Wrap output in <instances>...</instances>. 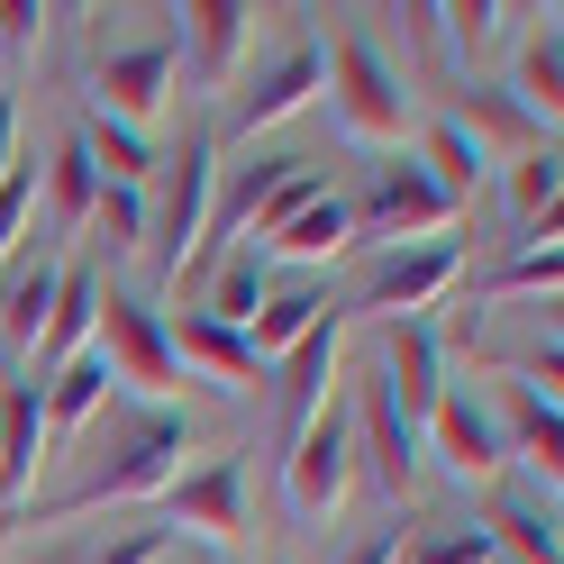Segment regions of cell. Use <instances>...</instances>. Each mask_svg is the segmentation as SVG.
I'll use <instances>...</instances> for the list:
<instances>
[{"label":"cell","mask_w":564,"mask_h":564,"mask_svg":"<svg viewBox=\"0 0 564 564\" xmlns=\"http://www.w3.org/2000/svg\"><path fill=\"white\" fill-rule=\"evenodd\" d=\"M155 173H164V200L147 209V246L137 256L155 264V282H183V256L209 237V209H219V147L192 128L183 155H164Z\"/></svg>","instance_id":"cell-2"},{"label":"cell","mask_w":564,"mask_h":564,"mask_svg":"<svg viewBox=\"0 0 564 564\" xmlns=\"http://www.w3.org/2000/svg\"><path fill=\"white\" fill-rule=\"evenodd\" d=\"M346 482H356V437H346V401H328L282 455V491H292L301 519H328L346 501Z\"/></svg>","instance_id":"cell-5"},{"label":"cell","mask_w":564,"mask_h":564,"mask_svg":"<svg viewBox=\"0 0 564 564\" xmlns=\"http://www.w3.org/2000/svg\"><path fill=\"white\" fill-rule=\"evenodd\" d=\"M10 164H19V100L0 91V173H10Z\"/></svg>","instance_id":"cell-40"},{"label":"cell","mask_w":564,"mask_h":564,"mask_svg":"<svg viewBox=\"0 0 564 564\" xmlns=\"http://www.w3.org/2000/svg\"><path fill=\"white\" fill-rule=\"evenodd\" d=\"M91 219H100V246H110V256H137V246H147V192H110L100 183Z\"/></svg>","instance_id":"cell-33"},{"label":"cell","mask_w":564,"mask_h":564,"mask_svg":"<svg viewBox=\"0 0 564 564\" xmlns=\"http://www.w3.org/2000/svg\"><path fill=\"white\" fill-rule=\"evenodd\" d=\"M37 200H46V246H64V237H74L83 219H91V200H100V173H91V155L74 147V137H64V147H55V164L37 173Z\"/></svg>","instance_id":"cell-25"},{"label":"cell","mask_w":564,"mask_h":564,"mask_svg":"<svg viewBox=\"0 0 564 564\" xmlns=\"http://www.w3.org/2000/svg\"><path fill=\"white\" fill-rule=\"evenodd\" d=\"M155 555H164V528H128V538H110L91 564H155Z\"/></svg>","instance_id":"cell-37"},{"label":"cell","mask_w":564,"mask_h":564,"mask_svg":"<svg viewBox=\"0 0 564 564\" xmlns=\"http://www.w3.org/2000/svg\"><path fill=\"white\" fill-rule=\"evenodd\" d=\"M91 356L110 365V382H128L147 410H164L173 401V382H183V365H173V346H164V319L147 301H128V292H110L100 282V319H91Z\"/></svg>","instance_id":"cell-3"},{"label":"cell","mask_w":564,"mask_h":564,"mask_svg":"<svg viewBox=\"0 0 564 564\" xmlns=\"http://www.w3.org/2000/svg\"><path fill=\"white\" fill-rule=\"evenodd\" d=\"M401 564H491V538L482 528H437V538H419Z\"/></svg>","instance_id":"cell-35"},{"label":"cell","mask_w":564,"mask_h":564,"mask_svg":"<svg viewBox=\"0 0 564 564\" xmlns=\"http://www.w3.org/2000/svg\"><path fill=\"white\" fill-rule=\"evenodd\" d=\"M337 246H346V200L319 192V200H301L292 219L264 237V256H282V264H319V256H337Z\"/></svg>","instance_id":"cell-26"},{"label":"cell","mask_w":564,"mask_h":564,"mask_svg":"<svg viewBox=\"0 0 564 564\" xmlns=\"http://www.w3.org/2000/svg\"><path fill=\"white\" fill-rule=\"evenodd\" d=\"M183 446H192V419L183 410H137L110 446H91V465L46 491V501H19V519H83V510H128V501H155V491L183 474Z\"/></svg>","instance_id":"cell-1"},{"label":"cell","mask_w":564,"mask_h":564,"mask_svg":"<svg viewBox=\"0 0 564 564\" xmlns=\"http://www.w3.org/2000/svg\"><path fill=\"white\" fill-rule=\"evenodd\" d=\"M337 337H346V319L328 310V319L310 328L292 356H273V365H282V392H273V401H282V437H301L310 419L328 410V382H337Z\"/></svg>","instance_id":"cell-15"},{"label":"cell","mask_w":564,"mask_h":564,"mask_svg":"<svg viewBox=\"0 0 564 564\" xmlns=\"http://www.w3.org/2000/svg\"><path fill=\"white\" fill-rule=\"evenodd\" d=\"M246 37H256V10H237V0H192V10H183V64H192V83L219 91L237 74Z\"/></svg>","instance_id":"cell-18"},{"label":"cell","mask_w":564,"mask_h":564,"mask_svg":"<svg viewBox=\"0 0 564 564\" xmlns=\"http://www.w3.org/2000/svg\"><path fill=\"white\" fill-rule=\"evenodd\" d=\"M419 437H429L437 446V465L446 474H501V419H491L474 392H437V410L429 419H419Z\"/></svg>","instance_id":"cell-13"},{"label":"cell","mask_w":564,"mask_h":564,"mask_svg":"<svg viewBox=\"0 0 564 564\" xmlns=\"http://www.w3.org/2000/svg\"><path fill=\"white\" fill-rule=\"evenodd\" d=\"M446 19V37H455V55H474L482 37H491V28H501L510 10H491V0H465V10H437Z\"/></svg>","instance_id":"cell-36"},{"label":"cell","mask_w":564,"mask_h":564,"mask_svg":"<svg viewBox=\"0 0 564 564\" xmlns=\"http://www.w3.org/2000/svg\"><path fill=\"white\" fill-rule=\"evenodd\" d=\"M510 100H519L538 128H555V110H564V37H555V10H546L538 37L519 46V91H510Z\"/></svg>","instance_id":"cell-28"},{"label":"cell","mask_w":564,"mask_h":564,"mask_svg":"<svg viewBox=\"0 0 564 564\" xmlns=\"http://www.w3.org/2000/svg\"><path fill=\"white\" fill-rule=\"evenodd\" d=\"M37 19H46L37 0H0V46H10V55H19V46H37Z\"/></svg>","instance_id":"cell-38"},{"label":"cell","mask_w":564,"mask_h":564,"mask_svg":"<svg viewBox=\"0 0 564 564\" xmlns=\"http://www.w3.org/2000/svg\"><path fill=\"white\" fill-rule=\"evenodd\" d=\"M446 219H455V200L429 183V173H419V155L373 164V183L346 200V237H373L382 256H392V246H429Z\"/></svg>","instance_id":"cell-4"},{"label":"cell","mask_w":564,"mask_h":564,"mask_svg":"<svg viewBox=\"0 0 564 564\" xmlns=\"http://www.w3.org/2000/svg\"><path fill=\"white\" fill-rule=\"evenodd\" d=\"M491 538V555L501 564H564V546H555V510H538V501H510L501 519L482 528Z\"/></svg>","instance_id":"cell-30"},{"label":"cell","mask_w":564,"mask_h":564,"mask_svg":"<svg viewBox=\"0 0 564 564\" xmlns=\"http://www.w3.org/2000/svg\"><path fill=\"white\" fill-rule=\"evenodd\" d=\"M555 192H564V164H555V147H528V155L510 164V209H519V228L555 219Z\"/></svg>","instance_id":"cell-32"},{"label":"cell","mask_w":564,"mask_h":564,"mask_svg":"<svg viewBox=\"0 0 564 564\" xmlns=\"http://www.w3.org/2000/svg\"><path fill=\"white\" fill-rule=\"evenodd\" d=\"M74 147L91 155V173H100V183H110V192H147V173L164 164L155 147H147V128H119V119H83V137H74Z\"/></svg>","instance_id":"cell-24"},{"label":"cell","mask_w":564,"mask_h":564,"mask_svg":"<svg viewBox=\"0 0 564 564\" xmlns=\"http://www.w3.org/2000/svg\"><path fill=\"white\" fill-rule=\"evenodd\" d=\"M491 564H501V555H491Z\"/></svg>","instance_id":"cell-42"},{"label":"cell","mask_w":564,"mask_h":564,"mask_svg":"<svg viewBox=\"0 0 564 564\" xmlns=\"http://www.w3.org/2000/svg\"><path fill=\"white\" fill-rule=\"evenodd\" d=\"M273 564H282V555H273Z\"/></svg>","instance_id":"cell-43"},{"label":"cell","mask_w":564,"mask_h":564,"mask_svg":"<svg viewBox=\"0 0 564 564\" xmlns=\"http://www.w3.org/2000/svg\"><path fill=\"white\" fill-rule=\"evenodd\" d=\"M346 437H356V465H365V474L401 501V491H410V465H419V429L401 419V401L382 392L373 373L356 382V392H346Z\"/></svg>","instance_id":"cell-8"},{"label":"cell","mask_w":564,"mask_h":564,"mask_svg":"<svg viewBox=\"0 0 564 564\" xmlns=\"http://www.w3.org/2000/svg\"><path fill=\"white\" fill-rule=\"evenodd\" d=\"M346 564H401V519H392V528H373V538L346 555Z\"/></svg>","instance_id":"cell-39"},{"label":"cell","mask_w":564,"mask_h":564,"mask_svg":"<svg viewBox=\"0 0 564 564\" xmlns=\"http://www.w3.org/2000/svg\"><path fill=\"white\" fill-rule=\"evenodd\" d=\"M373 382L401 401V419L419 429V419L437 410V392H446V337H437L429 319H392V328H382V365H373Z\"/></svg>","instance_id":"cell-10"},{"label":"cell","mask_w":564,"mask_h":564,"mask_svg":"<svg viewBox=\"0 0 564 564\" xmlns=\"http://www.w3.org/2000/svg\"><path fill=\"white\" fill-rule=\"evenodd\" d=\"M328 74H337V119L356 128V137H401V119H410V91L392 83V64H382L365 37H346V46L328 55Z\"/></svg>","instance_id":"cell-9"},{"label":"cell","mask_w":564,"mask_h":564,"mask_svg":"<svg viewBox=\"0 0 564 564\" xmlns=\"http://www.w3.org/2000/svg\"><path fill=\"white\" fill-rule=\"evenodd\" d=\"M419 173H429V183H437V192H446L455 209H465V200L482 192L491 155H482V147H474V137L455 128V119H437V128H429V147H419Z\"/></svg>","instance_id":"cell-27"},{"label":"cell","mask_w":564,"mask_h":564,"mask_svg":"<svg viewBox=\"0 0 564 564\" xmlns=\"http://www.w3.org/2000/svg\"><path fill=\"white\" fill-rule=\"evenodd\" d=\"M319 83H328V64H319V46H292V55H273L264 74H256V83L237 91V110H228V128H237V137H256V128H282V119H292V110H301V100L319 91Z\"/></svg>","instance_id":"cell-16"},{"label":"cell","mask_w":564,"mask_h":564,"mask_svg":"<svg viewBox=\"0 0 564 564\" xmlns=\"http://www.w3.org/2000/svg\"><path fill=\"white\" fill-rule=\"evenodd\" d=\"M501 455H519V465H538L546 474V491H555V474H564V419H555V392H538V382H510L501 392Z\"/></svg>","instance_id":"cell-19"},{"label":"cell","mask_w":564,"mask_h":564,"mask_svg":"<svg viewBox=\"0 0 564 564\" xmlns=\"http://www.w3.org/2000/svg\"><path fill=\"white\" fill-rule=\"evenodd\" d=\"M555 282H564V246H555V219H538L519 256H501V264H491V292H528V301H555Z\"/></svg>","instance_id":"cell-29"},{"label":"cell","mask_w":564,"mask_h":564,"mask_svg":"<svg viewBox=\"0 0 564 564\" xmlns=\"http://www.w3.org/2000/svg\"><path fill=\"white\" fill-rule=\"evenodd\" d=\"M455 128H465V137H474V147H482V128H491V137H510V147H519V155H528V147H546V128H538V119H528V110H519V100H510V91H474V100H465V110H455Z\"/></svg>","instance_id":"cell-31"},{"label":"cell","mask_w":564,"mask_h":564,"mask_svg":"<svg viewBox=\"0 0 564 564\" xmlns=\"http://www.w3.org/2000/svg\"><path fill=\"white\" fill-rule=\"evenodd\" d=\"M155 501H164L173 528H192V538H200V555H209V546H228L237 528H246V455H209V465L173 474Z\"/></svg>","instance_id":"cell-7"},{"label":"cell","mask_w":564,"mask_h":564,"mask_svg":"<svg viewBox=\"0 0 564 564\" xmlns=\"http://www.w3.org/2000/svg\"><path fill=\"white\" fill-rule=\"evenodd\" d=\"M28 209H37V164H10L0 173V264L28 246Z\"/></svg>","instance_id":"cell-34"},{"label":"cell","mask_w":564,"mask_h":564,"mask_svg":"<svg viewBox=\"0 0 564 564\" xmlns=\"http://www.w3.org/2000/svg\"><path fill=\"white\" fill-rule=\"evenodd\" d=\"M455 273H465V246H446V237L392 246V256L365 273V310H373L382 328H392V319H419V310H437V301L455 292Z\"/></svg>","instance_id":"cell-6"},{"label":"cell","mask_w":564,"mask_h":564,"mask_svg":"<svg viewBox=\"0 0 564 564\" xmlns=\"http://www.w3.org/2000/svg\"><path fill=\"white\" fill-rule=\"evenodd\" d=\"M55 282H64V256H55L46 237H37V246H19V256L0 264V346H10V356H28V346L46 337Z\"/></svg>","instance_id":"cell-12"},{"label":"cell","mask_w":564,"mask_h":564,"mask_svg":"<svg viewBox=\"0 0 564 564\" xmlns=\"http://www.w3.org/2000/svg\"><path fill=\"white\" fill-rule=\"evenodd\" d=\"M37 465H46V392L28 373H10L0 382V501H28V482H37Z\"/></svg>","instance_id":"cell-14"},{"label":"cell","mask_w":564,"mask_h":564,"mask_svg":"<svg viewBox=\"0 0 564 564\" xmlns=\"http://www.w3.org/2000/svg\"><path fill=\"white\" fill-rule=\"evenodd\" d=\"M328 292H319V282H282V292H264V310H256V328H246V346H256V365H273V356H292V346L310 337V328H319L328 319Z\"/></svg>","instance_id":"cell-23"},{"label":"cell","mask_w":564,"mask_h":564,"mask_svg":"<svg viewBox=\"0 0 564 564\" xmlns=\"http://www.w3.org/2000/svg\"><path fill=\"white\" fill-rule=\"evenodd\" d=\"M91 319H100V273H91V264H64L55 310H46V337L28 346V382H46L55 365H74L83 346H91Z\"/></svg>","instance_id":"cell-17"},{"label":"cell","mask_w":564,"mask_h":564,"mask_svg":"<svg viewBox=\"0 0 564 564\" xmlns=\"http://www.w3.org/2000/svg\"><path fill=\"white\" fill-rule=\"evenodd\" d=\"M164 83H173V37L119 46V55H100V74H91V110L119 119V128H147L164 110Z\"/></svg>","instance_id":"cell-11"},{"label":"cell","mask_w":564,"mask_h":564,"mask_svg":"<svg viewBox=\"0 0 564 564\" xmlns=\"http://www.w3.org/2000/svg\"><path fill=\"white\" fill-rule=\"evenodd\" d=\"M37 392H46V437H55V446H74L91 419H100V401H110V365L83 346V356H74V365H55Z\"/></svg>","instance_id":"cell-20"},{"label":"cell","mask_w":564,"mask_h":564,"mask_svg":"<svg viewBox=\"0 0 564 564\" xmlns=\"http://www.w3.org/2000/svg\"><path fill=\"white\" fill-rule=\"evenodd\" d=\"M264 292H273V264H264V246H228L219 264H209V301H200V319H219V328H246L264 310Z\"/></svg>","instance_id":"cell-22"},{"label":"cell","mask_w":564,"mask_h":564,"mask_svg":"<svg viewBox=\"0 0 564 564\" xmlns=\"http://www.w3.org/2000/svg\"><path fill=\"white\" fill-rule=\"evenodd\" d=\"M164 346H173V365H200L219 382H256V346H246V328H219V319H200V310L164 319Z\"/></svg>","instance_id":"cell-21"},{"label":"cell","mask_w":564,"mask_h":564,"mask_svg":"<svg viewBox=\"0 0 564 564\" xmlns=\"http://www.w3.org/2000/svg\"><path fill=\"white\" fill-rule=\"evenodd\" d=\"M155 564H219V555H200V546H192V555H183V546H164Z\"/></svg>","instance_id":"cell-41"}]
</instances>
